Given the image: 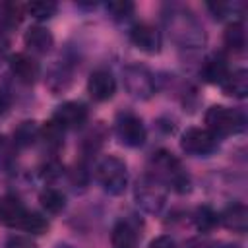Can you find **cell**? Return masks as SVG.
<instances>
[{
	"label": "cell",
	"mask_w": 248,
	"mask_h": 248,
	"mask_svg": "<svg viewBox=\"0 0 248 248\" xmlns=\"http://www.w3.org/2000/svg\"><path fill=\"white\" fill-rule=\"evenodd\" d=\"M165 25L169 29L170 39L182 48H198L205 43L203 25L190 10L182 6L169 8V12L165 14Z\"/></svg>",
	"instance_id": "cell-1"
},
{
	"label": "cell",
	"mask_w": 248,
	"mask_h": 248,
	"mask_svg": "<svg viewBox=\"0 0 248 248\" xmlns=\"http://www.w3.org/2000/svg\"><path fill=\"white\" fill-rule=\"evenodd\" d=\"M151 165H153V176L159 178L165 186H170L178 194H186L190 190V176L170 151L161 149L153 153Z\"/></svg>",
	"instance_id": "cell-2"
},
{
	"label": "cell",
	"mask_w": 248,
	"mask_h": 248,
	"mask_svg": "<svg viewBox=\"0 0 248 248\" xmlns=\"http://www.w3.org/2000/svg\"><path fill=\"white\" fill-rule=\"evenodd\" d=\"M205 128L215 136V138H223V136H234L238 132H242L246 128V118L240 110L225 107V105H213L205 110Z\"/></svg>",
	"instance_id": "cell-3"
},
{
	"label": "cell",
	"mask_w": 248,
	"mask_h": 248,
	"mask_svg": "<svg viewBox=\"0 0 248 248\" xmlns=\"http://www.w3.org/2000/svg\"><path fill=\"white\" fill-rule=\"evenodd\" d=\"M95 176L105 192L112 196H120L128 186V169L126 163L116 155H107L99 161L95 169Z\"/></svg>",
	"instance_id": "cell-4"
},
{
	"label": "cell",
	"mask_w": 248,
	"mask_h": 248,
	"mask_svg": "<svg viewBox=\"0 0 248 248\" xmlns=\"http://www.w3.org/2000/svg\"><path fill=\"white\" fill-rule=\"evenodd\" d=\"M134 198H136V203L145 213L155 215V213H159L165 207V202H167V186L159 178H155L153 174H143L136 182Z\"/></svg>",
	"instance_id": "cell-5"
},
{
	"label": "cell",
	"mask_w": 248,
	"mask_h": 248,
	"mask_svg": "<svg viewBox=\"0 0 248 248\" xmlns=\"http://www.w3.org/2000/svg\"><path fill=\"white\" fill-rule=\"evenodd\" d=\"M122 83L124 89L136 99H151L155 93V78L153 74L141 64H128L122 70Z\"/></svg>",
	"instance_id": "cell-6"
},
{
	"label": "cell",
	"mask_w": 248,
	"mask_h": 248,
	"mask_svg": "<svg viewBox=\"0 0 248 248\" xmlns=\"http://www.w3.org/2000/svg\"><path fill=\"white\" fill-rule=\"evenodd\" d=\"M114 132L120 143L126 147H140L147 140V130H145L143 120L132 110H122L116 114Z\"/></svg>",
	"instance_id": "cell-7"
},
{
	"label": "cell",
	"mask_w": 248,
	"mask_h": 248,
	"mask_svg": "<svg viewBox=\"0 0 248 248\" xmlns=\"http://www.w3.org/2000/svg\"><path fill=\"white\" fill-rule=\"evenodd\" d=\"M217 140L219 138H215L207 128H188L180 138V147L188 155L205 157L217 149V145H219Z\"/></svg>",
	"instance_id": "cell-8"
},
{
	"label": "cell",
	"mask_w": 248,
	"mask_h": 248,
	"mask_svg": "<svg viewBox=\"0 0 248 248\" xmlns=\"http://www.w3.org/2000/svg\"><path fill=\"white\" fill-rule=\"evenodd\" d=\"M130 41L136 48H140L145 54H157L163 45L161 31L147 21H140L130 29Z\"/></svg>",
	"instance_id": "cell-9"
},
{
	"label": "cell",
	"mask_w": 248,
	"mask_h": 248,
	"mask_svg": "<svg viewBox=\"0 0 248 248\" xmlns=\"http://www.w3.org/2000/svg\"><path fill=\"white\" fill-rule=\"evenodd\" d=\"M52 118L64 128V130H78L81 128L87 118H89V110L83 103L79 101H66L62 105L56 107Z\"/></svg>",
	"instance_id": "cell-10"
},
{
	"label": "cell",
	"mask_w": 248,
	"mask_h": 248,
	"mask_svg": "<svg viewBox=\"0 0 248 248\" xmlns=\"http://www.w3.org/2000/svg\"><path fill=\"white\" fill-rule=\"evenodd\" d=\"M8 64H10L12 76H14L17 81H21V83L31 85V83H35L37 78L41 76V66H39V62H37L31 54H27V52H16V54H12Z\"/></svg>",
	"instance_id": "cell-11"
},
{
	"label": "cell",
	"mask_w": 248,
	"mask_h": 248,
	"mask_svg": "<svg viewBox=\"0 0 248 248\" xmlns=\"http://www.w3.org/2000/svg\"><path fill=\"white\" fill-rule=\"evenodd\" d=\"M114 91H116V79L108 70L91 72V76L87 79V93L93 101L105 103V101L112 99Z\"/></svg>",
	"instance_id": "cell-12"
},
{
	"label": "cell",
	"mask_w": 248,
	"mask_h": 248,
	"mask_svg": "<svg viewBox=\"0 0 248 248\" xmlns=\"http://www.w3.org/2000/svg\"><path fill=\"white\" fill-rule=\"evenodd\" d=\"M23 43L33 54H46L54 45V37L43 25H31L23 35Z\"/></svg>",
	"instance_id": "cell-13"
},
{
	"label": "cell",
	"mask_w": 248,
	"mask_h": 248,
	"mask_svg": "<svg viewBox=\"0 0 248 248\" xmlns=\"http://www.w3.org/2000/svg\"><path fill=\"white\" fill-rule=\"evenodd\" d=\"M229 74H231V70H229L227 58L223 54H219V52L207 56L203 60V64H202V70H200V76L203 78V81H207V83H219V85L225 81V78Z\"/></svg>",
	"instance_id": "cell-14"
},
{
	"label": "cell",
	"mask_w": 248,
	"mask_h": 248,
	"mask_svg": "<svg viewBox=\"0 0 248 248\" xmlns=\"http://www.w3.org/2000/svg\"><path fill=\"white\" fill-rule=\"evenodd\" d=\"M29 209L19 202V198L8 194L0 200V221L6 225V227H14V229H19L25 213Z\"/></svg>",
	"instance_id": "cell-15"
},
{
	"label": "cell",
	"mask_w": 248,
	"mask_h": 248,
	"mask_svg": "<svg viewBox=\"0 0 248 248\" xmlns=\"http://www.w3.org/2000/svg\"><path fill=\"white\" fill-rule=\"evenodd\" d=\"M219 223L223 227H227L232 232L244 234L248 231V207L244 203H232L229 205L221 215H219Z\"/></svg>",
	"instance_id": "cell-16"
},
{
	"label": "cell",
	"mask_w": 248,
	"mask_h": 248,
	"mask_svg": "<svg viewBox=\"0 0 248 248\" xmlns=\"http://www.w3.org/2000/svg\"><path fill=\"white\" fill-rule=\"evenodd\" d=\"M39 136H41L39 124H37L35 120H23V122H19V124L16 126V130H14V134H12V141H14L16 149H17V147H19V149H25V147H31V145L37 141Z\"/></svg>",
	"instance_id": "cell-17"
},
{
	"label": "cell",
	"mask_w": 248,
	"mask_h": 248,
	"mask_svg": "<svg viewBox=\"0 0 248 248\" xmlns=\"http://www.w3.org/2000/svg\"><path fill=\"white\" fill-rule=\"evenodd\" d=\"M110 242H112V248H136V242H138L136 227L126 219L118 221L112 229Z\"/></svg>",
	"instance_id": "cell-18"
},
{
	"label": "cell",
	"mask_w": 248,
	"mask_h": 248,
	"mask_svg": "<svg viewBox=\"0 0 248 248\" xmlns=\"http://www.w3.org/2000/svg\"><path fill=\"white\" fill-rule=\"evenodd\" d=\"M221 89L229 97L244 99L248 95V72L246 70H234V72H231L225 78V81L221 83Z\"/></svg>",
	"instance_id": "cell-19"
},
{
	"label": "cell",
	"mask_w": 248,
	"mask_h": 248,
	"mask_svg": "<svg viewBox=\"0 0 248 248\" xmlns=\"http://www.w3.org/2000/svg\"><path fill=\"white\" fill-rule=\"evenodd\" d=\"M223 43L229 50L232 52H242L246 48V27L244 21H232L227 25L225 33H223Z\"/></svg>",
	"instance_id": "cell-20"
},
{
	"label": "cell",
	"mask_w": 248,
	"mask_h": 248,
	"mask_svg": "<svg viewBox=\"0 0 248 248\" xmlns=\"http://www.w3.org/2000/svg\"><path fill=\"white\" fill-rule=\"evenodd\" d=\"M25 10L16 2H0V29L12 31L23 21Z\"/></svg>",
	"instance_id": "cell-21"
},
{
	"label": "cell",
	"mask_w": 248,
	"mask_h": 248,
	"mask_svg": "<svg viewBox=\"0 0 248 248\" xmlns=\"http://www.w3.org/2000/svg\"><path fill=\"white\" fill-rule=\"evenodd\" d=\"M39 202H41V207L50 215H56L66 207V196L56 188H45L39 194Z\"/></svg>",
	"instance_id": "cell-22"
},
{
	"label": "cell",
	"mask_w": 248,
	"mask_h": 248,
	"mask_svg": "<svg viewBox=\"0 0 248 248\" xmlns=\"http://www.w3.org/2000/svg\"><path fill=\"white\" fill-rule=\"evenodd\" d=\"M64 132H66V130H64L54 118L46 120V122L43 124V128H41V136H43L45 143H46L48 147H52V149H56V147H60V145L64 143Z\"/></svg>",
	"instance_id": "cell-23"
},
{
	"label": "cell",
	"mask_w": 248,
	"mask_h": 248,
	"mask_svg": "<svg viewBox=\"0 0 248 248\" xmlns=\"http://www.w3.org/2000/svg\"><path fill=\"white\" fill-rule=\"evenodd\" d=\"M70 83H72V74L66 70V66L52 68L50 74H48V78H46V85H48V89H50L54 95H58L60 91L68 89Z\"/></svg>",
	"instance_id": "cell-24"
},
{
	"label": "cell",
	"mask_w": 248,
	"mask_h": 248,
	"mask_svg": "<svg viewBox=\"0 0 248 248\" xmlns=\"http://www.w3.org/2000/svg\"><path fill=\"white\" fill-rule=\"evenodd\" d=\"M194 223L198 227V231L202 232H211L217 225H219V215L209 207V205H202L196 209L194 213Z\"/></svg>",
	"instance_id": "cell-25"
},
{
	"label": "cell",
	"mask_w": 248,
	"mask_h": 248,
	"mask_svg": "<svg viewBox=\"0 0 248 248\" xmlns=\"http://www.w3.org/2000/svg\"><path fill=\"white\" fill-rule=\"evenodd\" d=\"M23 10H25V14H29L31 17H35V19H39V21H45V19H50V17L56 14L58 6H56L54 2L39 0V2H29V4H25Z\"/></svg>",
	"instance_id": "cell-26"
},
{
	"label": "cell",
	"mask_w": 248,
	"mask_h": 248,
	"mask_svg": "<svg viewBox=\"0 0 248 248\" xmlns=\"http://www.w3.org/2000/svg\"><path fill=\"white\" fill-rule=\"evenodd\" d=\"M19 229L25 231V232H31V234H45L48 231V221L41 213L27 211L23 221H21V225H19Z\"/></svg>",
	"instance_id": "cell-27"
},
{
	"label": "cell",
	"mask_w": 248,
	"mask_h": 248,
	"mask_svg": "<svg viewBox=\"0 0 248 248\" xmlns=\"http://www.w3.org/2000/svg\"><path fill=\"white\" fill-rule=\"evenodd\" d=\"M105 8H107V14L116 21L128 19L136 10L134 2H130V0H112V2H107Z\"/></svg>",
	"instance_id": "cell-28"
},
{
	"label": "cell",
	"mask_w": 248,
	"mask_h": 248,
	"mask_svg": "<svg viewBox=\"0 0 248 248\" xmlns=\"http://www.w3.org/2000/svg\"><path fill=\"white\" fill-rule=\"evenodd\" d=\"M105 138H107V134H105V126H103V122H99V124H97L89 134H85V136H83L81 147H83V149H87L89 153H93V151H97V149L103 145Z\"/></svg>",
	"instance_id": "cell-29"
},
{
	"label": "cell",
	"mask_w": 248,
	"mask_h": 248,
	"mask_svg": "<svg viewBox=\"0 0 248 248\" xmlns=\"http://www.w3.org/2000/svg\"><path fill=\"white\" fill-rule=\"evenodd\" d=\"M14 157H16V145H14V141L0 134V169L10 167L12 161H14Z\"/></svg>",
	"instance_id": "cell-30"
},
{
	"label": "cell",
	"mask_w": 248,
	"mask_h": 248,
	"mask_svg": "<svg viewBox=\"0 0 248 248\" xmlns=\"http://www.w3.org/2000/svg\"><path fill=\"white\" fill-rule=\"evenodd\" d=\"M207 8L211 10L213 17H219V19H221V17L229 16L231 10L234 12V8H242V6H240V4H232V2H209Z\"/></svg>",
	"instance_id": "cell-31"
},
{
	"label": "cell",
	"mask_w": 248,
	"mask_h": 248,
	"mask_svg": "<svg viewBox=\"0 0 248 248\" xmlns=\"http://www.w3.org/2000/svg\"><path fill=\"white\" fill-rule=\"evenodd\" d=\"M6 248H37V244H35L29 236L12 234V236L6 240Z\"/></svg>",
	"instance_id": "cell-32"
},
{
	"label": "cell",
	"mask_w": 248,
	"mask_h": 248,
	"mask_svg": "<svg viewBox=\"0 0 248 248\" xmlns=\"http://www.w3.org/2000/svg\"><path fill=\"white\" fill-rule=\"evenodd\" d=\"M43 174H45V178H56V176H60V174H62V167H60V163H58V161H50V163H46Z\"/></svg>",
	"instance_id": "cell-33"
},
{
	"label": "cell",
	"mask_w": 248,
	"mask_h": 248,
	"mask_svg": "<svg viewBox=\"0 0 248 248\" xmlns=\"http://www.w3.org/2000/svg\"><path fill=\"white\" fill-rule=\"evenodd\" d=\"M149 248H174V240L170 236L163 234V236H157L155 240H151Z\"/></svg>",
	"instance_id": "cell-34"
},
{
	"label": "cell",
	"mask_w": 248,
	"mask_h": 248,
	"mask_svg": "<svg viewBox=\"0 0 248 248\" xmlns=\"http://www.w3.org/2000/svg\"><path fill=\"white\" fill-rule=\"evenodd\" d=\"M8 50H10V43H8V39L0 33V62L8 56Z\"/></svg>",
	"instance_id": "cell-35"
},
{
	"label": "cell",
	"mask_w": 248,
	"mask_h": 248,
	"mask_svg": "<svg viewBox=\"0 0 248 248\" xmlns=\"http://www.w3.org/2000/svg\"><path fill=\"white\" fill-rule=\"evenodd\" d=\"M221 248H238L236 244H225V246H221Z\"/></svg>",
	"instance_id": "cell-36"
},
{
	"label": "cell",
	"mask_w": 248,
	"mask_h": 248,
	"mask_svg": "<svg viewBox=\"0 0 248 248\" xmlns=\"http://www.w3.org/2000/svg\"><path fill=\"white\" fill-rule=\"evenodd\" d=\"M58 248H70V246H62V244H60V246H58Z\"/></svg>",
	"instance_id": "cell-37"
}]
</instances>
